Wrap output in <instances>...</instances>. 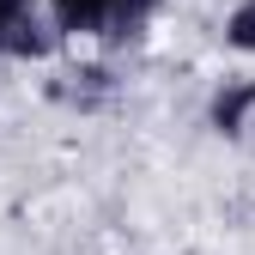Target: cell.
Listing matches in <instances>:
<instances>
[{"label":"cell","mask_w":255,"mask_h":255,"mask_svg":"<svg viewBox=\"0 0 255 255\" xmlns=\"http://www.w3.org/2000/svg\"><path fill=\"white\" fill-rule=\"evenodd\" d=\"M158 12V0H55V24L79 37H134Z\"/></svg>","instance_id":"1"},{"label":"cell","mask_w":255,"mask_h":255,"mask_svg":"<svg viewBox=\"0 0 255 255\" xmlns=\"http://www.w3.org/2000/svg\"><path fill=\"white\" fill-rule=\"evenodd\" d=\"M225 43H231V49H249V55H255V0H243V6L231 12V24H225Z\"/></svg>","instance_id":"4"},{"label":"cell","mask_w":255,"mask_h":255,"mask_svg":"<svg viewBox=\"0 0 255 255\" xmlns=\"http://www.w3.org/2000/svg\"><path fill=\"white\" fill-rule=\"evenodd\" d=\"M49 30L37 18V0H0V55H43Z\"/></svg>","instance_id":"2"},{"label":"cell","mask_w":255,"mask_h":255,"mask_svg":"<svg viewBox=\"0 0 255 255\" xmlns=\"http://www.w3.org/2000/svg\"><path fill=\"white\" fill-rule=\"evenodd\" d=\"M255 110V85H225L213 98V122H219V134H243V116Z\"/></svg>","instance_id":"3"}]
</instances>
